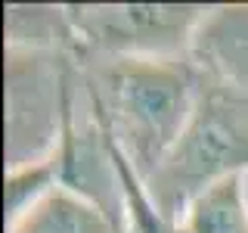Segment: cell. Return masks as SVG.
I'll use <instances>...</instances> for the list:
<instances>
[{
    "instance_id": "obj_2",
    "label": "cell",
    "mask_w": 248,
    "mask_h": 233,
    "mask_svg": "<svg viewBox=\"0 0 248 233\" xmlns=\"http://www.w3.org/2000/svg\"><path fill=\"white\" fill-rule=\"evenodd\" d=\"M242 100V93L230 87L202 90L196 118L161 168L146 181V199L165 227L174 230L180 212L202 190L248 171V112Z\"/></svg>"
},
{
    "instance_id": "obj_7",
    "label": "cell",
    "mask_w": 248,
    "mask_h": 233,
    "mask_svg": "<svg viewBox=\"0 0 248 233\" xmlns=\"http://www.w3.org/2000/svg\"><path fill=\"white\" fill-rule=\"evenodd\" d=\"M248 171L202 190L180 212L174 233H248Z\"/></svg>"
},
{
    "instance_id": "obj_4",
    "label": "cell",
    "mask_w": 248,
    "mask_h": 233,
    "mask_svg": "<svg viewBox=\"0 0 248 233\" xmlns=\"http://www.w3.org/2000/svg\"><path fill=\"white\" fill-rule=\"evenodd\" d=\"M6 168L46 162L59 152L72 78L62 53L6 50Z\"/></svg>"
},
{
    "instance_id": "obj_3",
    "label": "cell",
    "mask_w": 248,
    "mask_h": 233,
    "mask_svg": "<svg viewBox=\"0 0 248 233\" xmlns=\"http://www.w3.org/2000/svg\"><path fill=\"white\" fill-rule=\"evenodd\" d=\"M214 6L202 3H72L65 6L75 44L93 56L180 59Z\"/></svg>"
},
{
    "instance_id": "obj_6",
    "label": "cell",
    "mask_w": 248,
    "mask_h": 233,
    "mask_svg": "<svg viewBox=\"0 0 248 233\" xmlns=\"http://www.w3.org/2000/svg\"><path fill=\"white\" fill-rule=\"evenodd\" d=\"M6 233H127V230L84 193L65 183H56L16 221L6 224Z\"/></svg>"
},
{
    "instance_id": "obj_8",
    "label": "cell",
    "mask_w": 248,
    "mask_h": 233,
    "mask_svg": "<svg viewBox=\"0 0 248 233\" xmlns=\"http://www.w3.org/2000/svg\"><path fill=\"white\" fill-rule=\"evenodd\" d=\"M6 50H50L65 53L75 44V31L65 6H19L10 3L3 10Z\"/></svg>"
},
{
    "instance_id": "obj_1",
    "label": "cell",
    "mask_w": 248,
    "mask_h": 233,
    "mask_svg": "<svg viewBox=\"0 0 248 233\" xmlns=\"http://www.w3.org/2000/svg\"><path fill=\"white\" fill-rule=\"evenodd\" d=\"M84 87L115 155L143 183L161 168L202 103L205 75L192 56H93Z\"/></svg>"
},
{
    "instance_id": "obj_5",
    "label": "cell",
    "mask_w": 248,
    "mask_h": 233,
    "mask_svg": "<svg viewBox=\"0 0 248 233\" xmlns=\"http://www.w3.org/2000/svg\"><path fill=\"white\" fill-rule=\"evenodd\" d=\"M192 59L220 87L248 97V6H214L196 37Z\"/></svg>"
}]
</instances>
